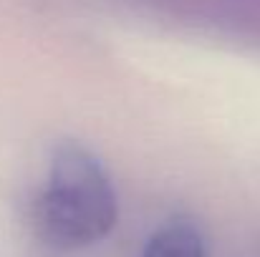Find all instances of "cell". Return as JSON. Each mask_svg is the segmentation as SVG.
I'll return each instance as SVG.
<instances>
[{"label": "cell", "instance_id": "6da1fadb", "mask_svg": "<svg viewBox=\"0 0 260 257\" xmlns=\"http://www.w3.org/2000/svg\"><path fill=\"white\" fill-rule=\"evenodd\" d=\"M116 192L99 159L79 144L56 152L36 199V232L53 250H81L116 225Z\"/></svg>", "mask_w": 260, "mask_h": 257}, {"label": "cell", "instance_id": "7a4b0ae2", "mask_svg": "<svg viewBox=\"0 0 260 257\" xmlns=\"http://www.w3.org/2000/svg\"><path fill=\"white\" fill-rule=\"evenodd\" d=\"M144 257H207V252L200 230L184 219H177L152 235L144 247Z\"/></svg>", "mask_w": 260, "mask_h": 257}]
</instances>
